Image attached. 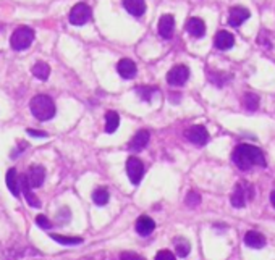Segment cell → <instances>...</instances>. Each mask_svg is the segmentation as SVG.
Returning <instances> with one entry per match:
<instances>
[{
  "mask_svg": "<svg viewBox=\"0 0 275 260\" xmlns=\"http://www.w3.org/2000/svg\"><path fill=\"white\" fill-rule=\"evenodd\" d=\"M233 158L235 165L243 171L251 170L253 166H266V157L262 154L261 149L249 146V144H240L233 151Z\"/></svg>",
  "mask_w": 275,
  "mask_h": 260,
  "instance_id": "1",
  "label": "cell"
},
{
  "mask_svg": "<svg viewBox=\"0 0 275 260\" xmlns=\"http://www.w3.org/2000/svg\"><path fill=\"white\" fill-rule=\"evenodd\" d=\"M29 107H31L33 115L39 121H47L55 116V104L49 96L39 94V96L33 97Z\"/></svg>",
  "mask_w": 275,
  "mask_h": 260,
  "instance_id": "2",
  "label": "cell"
},
{
  "mask_svg": "<svg viewBox=\"0 0 275 260\" xmlns=\"http://www.w3.org/2000/svg\"><path fill=\"white\" fill-rule=\"evenodd\" d=\"M34 41V31L28 26H21L13 31V34L10 37V46L15 51H24L33 44Z\"/></svg>",
  "mask_w": 275,
  "mask_h": 260,
  "instance_id": "3",
  "label": "cell"
},
{
  "mask_svg": "<svg viewBox=\"0 0 275 260\" xmlns=\"http://www.w3.org/2000/svg\"><path fill=\"white\" fill-rule=\"evenodd\" d=\"M126 173L133 184H139L144 175V163L138 157H130L126 160Z\"/></svg>",
  "mask_w": 275,
  "mask_h": 260,
  "instance_id": "4",
  "label": "cell"
},
{
  "mask_svg": "<svg viewBox=\"0 0 275 260\" xmlns=\"http://www.w3.org/2000/svg\"><path fill=\"white\" fill-rule=\"evenodd\" d=\"M251 199V197H254L253 191L249 186H244V184H236V188L233 191V194H231V206H233L235 208H243L244 206H246V199Z\"/></svg>",
  "mask_w": 275,
  "mask_h": 260,
  "instance_id": "5",
  "label": "cell"
},
{
  "mask_svg": "<svg viewBox=\"0 0 275 260\" xmlns=\"http://www.w3.org/2000/svg\"><path fill=\"white\" fill-rule=\"evenodd\" d=\"M91 18V8L86 3H76L70 11V23L75 26H81V24L88 23Z\"/></svg>",
  "mask_w": 275,
  "mask_h": 260,
  "instance_id": "6",
  "label": "cell"
},
{
  "mask_svg": "<svg viewBox=\"0 0 275 260\" xmlns=\"http://www.w3.org/2000/svg\"><path fill=\"white\" fill-rule=\"evenodd\" d=\"M189 78V70L185 65H176L167 74V81L172 86H183Z\"/></svg>",
  "mask_w": 275,
  "mask_h": 260,
  "instance_id": "7",
  "label": "cell"
},
{
  "mask_svg": "<svg viewBox=\"0 0 275 260\" xmlns=\"http://www.w3.org/2000/svg\"><path fill=\"white\" fill-rule=\"evenodd\" d=\"M186 138L196 146H206L207 141H209V133H207V129L204 126L196 125V126H191L188 129Z\"/></svg>",
  "mask_w": 275,
  "mask_h": 260,
  "instance_id": "8",
  "label": "cell"
},
{
  "mask_svg": "<svg viewBox=\"0 0 275 260\" xmlns=\"http://www.w3.org/2000/svg\"><path fill=\"white\" fill-rule=\"evenodd\" d=\"M18 179H20V191H23L24 199H26V202H28L33 208L41 207V201L38 199V196H36V194L33 193V191H31V186H29V183H28L26 175L18 176Z\"/></svg>",
  "mask_w": 275,
  "mask_h": 260,
  "instance_id": "9",
  "label": "cell"
},
{
  "mask_svg": "<svg viewBox=\"0 0 275 260\" xmlns=\"http://www.w3.org/2000/svg\"><path fill=\"white\" fill-rule=\"evenodd\" d=\"M26 178H28V183L31 188H41L42 183H44L46 179V170L44 166L41 165H33L29 171L26 173Z\"/></svg>",
  "mask_w": 275,
  "mask_h": 260,
  "instance_id": "10",
  "label": "cell"
},
{
  "mask_svg": "<svg viewBox=\"0 0 275 260\" xmlns=\"http://www.w3.org/2000/svg\"><path fill=\"white\" fill-rule=\"evenodd\" d=\"M249 10L244 8V7H233L230 10V15H228V24L233 28L241 26L243 21H246L249 18Z\"/></svg>",
  "mask_w": 275,
  "mask_h": 260,
  "instance_id": "11",
  "label": "cell"
},
{
  "mask_svg": "<svg viewBox=\"0 0 275 260\" xmlns=\"http://www.w3.org/2000/svg\"><path fill=\"white\" fill-rule=\"evenodd\" d=\"M214 44L219 51H228L235 44V37L228 31H219L216 34V39H214Z\"/></svg>",
  "mask_w": 275,
  "mask_h": 260,
  "instance_id": "12",
  "label": "cell"
},
{
  "mask_svg": "<svg viewBox=\"0 0 275 260\" xmlns=\"http://www.w3.org/2000/svg\"><path fill=\"white\" fill-rule=\"evenodd\" d=\"M175 31V18L172 15H164L159 21V34H161L164 39H170L173 36Z\"/></svg>",
  "mask_w": 275,
  "mask_h": 260,
  "instance_id": "13",
  "label": "cell"
},
{
  "mask_svg": "<svg viewBox=\"0 0 275 260\" xmlns=\"http://www.w3.org/2000/svg\"><path fill=\"white\" fill-rule=\"evenodd\" d=\"M149 131L148 129H139V131L133 136V139L130 142V151L133 152H139V151H143V149L148 146V142H149Z\"/></svg>",
  "mask_w": 275,
  "mask_h": 260,
  "instance_id": "14",
  "label": "cell"
},
{
  "mask_svg": "<svg viewBox=\"0 0 275 260\" xmlns=\"http://www.w3.org/2000/svg\"><path fill=\"white\" fill-rule=\"evenodd\" d=\"M117 71L123 79H131L136 74V63L130 58H121L117 65Z\"/></svg>",
  "mask_w": 275,
  "mask_h": 260,
  "instance_id": "15",
  "label": "cell"
},
{
  "mask_svg": "<svg viewBox=\"0 0 275 260\" xmlns=\"http://www.w3.org/2000/svg\"><path fill=\"white\" fill-rule=\"evenodd\" d=\"M244 244L253 249H262L266 246V238L259 231H248L244 234Z\"/></svg>",
  "mask_w": 275,
  "mask_h": 260,
  "instance_id": "16",
  "label": "cell"
},
{
  "mask_svg": "<svg viewBox=\"0 0 275 260\" xmlns=\"http://www.w3.org/2000/svg\"><path fill=\"white\" fill-rule=\"evenodd\" d=\"M154 228H156V223L148 215L139 216L136 221V231L138 234H141V236H149V234L154 231Z\"/></svg>",
  "mask_w": 275,
  "mask_h": 260,
  "instance_id": "17",
  "label": "cell"
},
{
  "mask_svg": "<svg viewBox=\"0 0 275 260\" xmlns=\"http://www.w3.org/2000/svg\"><path fill=\"white\" fill-rule=\"evenodd\" d=\"M186 31L193 37H203L206 34V24L201 18H189L186 21Z\"/></svg>",
  "mask_w": 275,
  "mask_h": 260,
  "instance_id": "18",
  "label": "cell"
},
{
  "mask_svg": "<svg viewBox=\"0 0 275 260\" xmlns=\"http://www.w3.org/2000/svg\"><path fill=\"white\" fill-rule=\"evenodd\" d=\"M123 5L128 10V13H131L133 16H141L146 11L144 0H123Z\"/></svg>",
  "mask_w": 275,
  "mask_h": 260,
  "instance_id": "19",
  "label": "cell"
},
{
  "mask_svg": "<svg viewBox=\"0 0 275 260\" xmlns=\"http://www.w3.org/2000/svg\"><path fill=\"white\" fill-rule=\"evenodd\" d=\"M7 186H8L10 193L13 194L15 197L20 196V179H18L15 168H10L7 171Z\"/></svg>",
  "mask_w": 275,
  "mask_h": 260,
  "instance_id": "20",
  "label": "cell"
},
{
  "mask_svg": "<svg viewBox=\"0 0 275 260\" xmlns=\"http://www.w3.org/2000/svg\"><path fill=\"white\" fill-rule=\"evenodd\" d=\"M118 125H120V115L113 110L107 111L106 113V131L109 134H112V133H115V129L118 128Z\"/></svg>",
  "mask_w": 275,
  "mask_h": 260,
  "instance_id": "21",
  "label": "cell"
},
{
  "mask_svg": "<svg viewBox=\"0 0 275 260\" xmlns=\"http://www.w3.org/2000/svg\"><path fill=\"white\" fill-rule=\"evenodd\" d=\"M33 74L38 79H41V81H47L49 74H51V68H49V65L44 63V61H38V63L33 66Z\"/></svg>",
  "mask_w": 275,
  "mask_h": 260,
  "instance_id": "22",
  "label": "cell"
},
{
  "mask_svg": "<svg viewBox=\"0 0 275 260\" xmlns=\"http://www.w3.org/2000/svg\"><path fill=\"white\" fill-rule=\"evenodd\" d=\"M93 201L96 206H106L109 202V191L106 188H99L93 193Z\"/></svg>",
  "mask_w": 275,
  "mask_h": 260,
  "instance_id": "23",
  "label": "cell"
},
{
  "mask_svg": "<svg viewBox=\"0 0 275 260\" xmlns=\"http://www.w3.org/2000/svg\"><path fill=\"white\" fill-rule=\"evenodd\" d=\"M51 238L54 241H57L62 246H76V244H81L83 239L81 238H68V236H58V234H51Z\"/></svg>",
  "mask_w": 275,
  "mask_h": 260,
  "instance_id": "24",
  "label": "cell"
},
{
  "mask_svg": "<svg viewBox=\"0 0 275 260\" xmlns=\"http://www.w3.org/2000/svg\"><path fill=\"white\" fill-rule=\"evenodd\" d=\"M244 107H246L249 111H254L258 110L259 107V97L253 94V92H248L246 96H244Z\"/></svg>",
  "mask_w": 275,
  "mask_h": 260,
  "instance_id": "25",
  "label": "cell"
},
{
  "mask_svg": "<svg viewBox=\"0 0 275 260\" xmlns=\"http://www.w3.org/2000/svg\"><path fill=\"white\" fill-rule=\"evenodd\" d=\"M175 247H176V254H178L180 257H186L189 251H191V246H189V243L186 239H176L175 241Z\"/></svg>",
  "mask_w": 275,
  "mask_h": 260,
  "instance_id": "26",
  "label": "cell"
},
{
  "mask_svg": "<svg viewBox=\"0 0 275 260\" xmlns=\"http://www.w3.org/2000/svg\"><path fill=\"white\" fill-rule=\"evenodd\" d=\"M136 91H138L139 97L149 102L151 97H152V94H154V92H156L157 89H156V88H151V86H141V88H138Z\"/></svg>",
  "mask_w": 275,
  "mask_h": 260,
  "instance_id": "27",
  "label": "cell"
},
{
  "mask_svg": "<svg viewBox=\"0 0 275 260\" xmlns=\"http://www.w3.org/2000/svg\"><path fill=\"white\" fill-rule=\"evenodd\" d=\"M186 206L188 207H196V206H199V202H201V197H199V194L198 193H188V196H186Z\"/></svg>",
  "mask_w": 275,
  "mask_h": 260,
  "instance_id": "28",
  "label": "cell"
},
{
  "mask_svg": "<svg viewBox=\"0 0 275 260\" xmlns=\"http://www.w3.org/2000/svg\"><path fill=\"white\" fill-rule=\"evenodd\" d=\"M36 223H38L41 228H44V230H51V228H52V223L49 221V218H47V216H44V215L36 216Z\"/></svg>",
  "mask_w": 275,
  "mask_h": 260,
  "instance_id": "29",
  "label": "cell"
},
{
  "mask_svg": "<svg viewBox=\"0 0 275 260\" xmlns=\"http://www.w3.org/2000/svg\"><path fill=\"white\" fill-rule=\"evenodd\" d=\"M156 260H176V259L170 251H159L156 254Z\"/></svg>",
  "mask_w": 275,
  "mask_h": 260,
  "instance_id": "30",
  "label": "cell"
},
{
  "mask_svg": "<svg viewBox=\"0 0 275 260\" xmlns=\"http://www.w3.org/2000/svg\"><path fill=\"white\" fill-rule=\"evenodd\" d=\"M120 260H144L141 256H138V254L134 252H123L120 256Z\"/></svg>",
  "mask_w": 275,
  "mask_h": 260,
  "instance_id": "31",
  "label": "cell"
},
{
  "mask_svg": "<svg viewBox=\"0 0 275 260\" xmlns=\"http://www.w3.org/2000/svg\"><path fill=\"white\" fill-rule=\"evenodd\" d=\"M28 134L29 136H34V138H46V133H42V131H34V129H28Z\"/></svg>",
  "mask_w": 275,
  "mask_h": 260,
  "instance_id": "32",
  "label": "cell"
},
{
  "mask_svg": "<svg viewBox=\"0 0 275 260\" xmlns=\"http://www.w3.org/2000/svg\"><path fill=\"white\" fill-rule=\"evenodd\" d=\"M271 202H272V206L275 207V191H274V193L271 194Z\"/></svg>",
  "mask_w": 275,
  "mask_h": 260,
  "instance_id": "33",
  "label": "cell"
}]
</instances>
